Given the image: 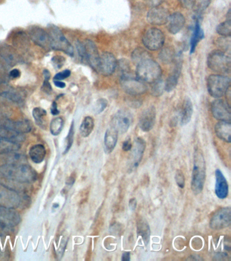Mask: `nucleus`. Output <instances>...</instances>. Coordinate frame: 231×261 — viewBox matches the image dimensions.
Segmentation results:
<instances>
[{"instance_id":"1","label":"nucleus","mask_w":231,"mask_h":261,"mask_svg":"<svg viewBox=\"0 0 231 261\" xmlns=\"http://www.w3.org/2000/svg\"><path fill=\"white\" fill-rule=\"evenodd\" d=\"M0 175L25 185L34 182L38 177L37 172L27 163L2 165Z\"/></svg>"},{"instance_id":"2","label":"nucleus","mask_w":231,"mask_h":261,"mask_svg":"<svg viewBox=\"0 0 231 261\" xmlns=\"http://www.w3.org/2000/svg\"><path fill=\"white\" fill-rule=\"evenodd\" d=\"M206 177L205 157L200 149H196L193 155V169L191 179V189L195 195L202 193Z\"/></svg>"},{"instance_id":"3","label":"nucleus","mask_w":231,"mask_h":261,"mask_svg":"<svg viewBox=\"0 0 231 261\" xmlns=\"http://www.w3.org/2000/svg\"><path fill=\"white\" fill-rule=\"evenodd\" d=\"M137 77L145 83L152 84L161 79V67L151 57L144 59L137 63Z\"/></svg>"},{"instance_id":"4","label":"nucleus","mask_w":231,"mask_h":261,"mask_svg":"<svg viewBox=\"0 0 231 261\" xmlns=\"http://www.w3.org/2000/svg\"><path fill=\"white\" fill-rule=\"evenodd\" d=\"M48 30L50 48L53 50L62 51L70 56H74V47L62 34L61 30L54 25H50Z\"/></svg>"},{"instance_id":"5","label":"nucleus","mask_w":231,"mask_h":261,"mask_svg":"<svg viewBox=\"0 0 231 261\" xmlns=\"http://www.w3.org/2000/svg\"><path fill=\"white\" fill-rule=\"evenodd\" d=\"M230 85V77L226 75H210L207 80L208 93L214 98H220L226 95Z\"/></svg>"},{"instance_id":"6","label":"nucleus","mask_w":231,"mask_h":261,"mask_svg":"<svg viewBox=\"0 0 231 261\" xmlns=\"http://www.w3.org/2000/svg\"><path fill=\"white\" fill-rule=\"evenodd\" d=\"M209 68L214 72L228 73L230 71V57L222 50H214L209 54L207 60Z\"/></svg>"},{"instance_id":"7","label":"nucleus","mask_w":231,"mask_h":261,"mask_svg":"<svg viewBox=\"0 0 231 261\" xmlns=\"http://www.w3.org/2000/svg\"><path fill=\"white\" fill-rule=\"evenodd\" d=\"M120 82L121 88L129 95L133 96L143 95L147 91V84L138 79L137 77H134L129 74L123 75Z\"/></svg>"},{"instance_id":"8","label":"nucleus","mask_w":231,"mask_h":261,"mask_svg":"<svg viewBox=\"0 0 231 261\" xmlns=\"http://www.w3.org/2000/svg\"><path fill=\"white\" fill-rule=\"evenodd\" d=\"M143 42L144 46L150 50H159L165 43V35L159 29L150 28L144 34Z\"/></svg>"},{"instance_id":"9","label":"nucleus","mask_w":231,"mask_h":261,"mask_svg":"<svg viewBox=\"0 0 231 261\" xmlns=\"http://www.w3.org/2000/svg\"><path fill=\"white\" fill-rule=\"evenodd\" d=\"M23 197L19 192L0 185V207L16 208L20 207Z\"/></svg>"},{"instance_id":"10","label":"nucleus","mask_w":231,"mask_h":261,"mask_svg":"<svg viewBox=\"0 0 231 261\" xmlns=\"http://www.w3.org/2000/svg\"><path fill=\"white\" fill-rule=\"evenodd\" d=\"M133 117L129 110L121 109L115 114L111 120V127L118 134H123L127 132L133 123Z\"/></svg>"},{"instance_id":"11","label":"nucleus","mask_w":231,"mask_h":261,"mask_svg":"<svg viewBox=\"0 0 231 261\" xmlns=\"http://www.w3.org/2000/svg\"><path fill=\"white\" fill-rule=\"evenodd\" d=\"M231 224V209L230 207H222L215 212L211 218L210 227L214 230H222L228 227Z\"/></svg>"},{"instance_id":"12","label":"nucleus","mask_w":231,"mask_h":261,"mask_svg":"<svg viewBox=\"0 0 231 261\" xmlns=\"http://www.w3.org/2000/svg\"><path fill=\"white\" fill-rule=\"evenodd\" d=\"M117 63L114 55L108 52L103 53L100 55L96 71L104 76H109L114 73Z\"/></svg>"},{"instance_id":"13","label":"nucleus","mask_w":231,"mask_h":261,"mask_svg":"<svg viewBox=\"0 0 231 261\" xmlns=\"http://www.w3.org/2000/svg\"><path fill=\"white\" fill-rule=\"evenodd\" d=\"M212 113L216 119L220 121L230 122V107L228 102L222 99H216L212 103Z\"/></svg>"},{"instance_id":"14","label":"nucleus","mask_w":231,"mask_h":261,"mask_svg":"<svg viewBox=\"0 0 231 261\" xmlns=\"http://www.w3.org/2000/svg\"><path fill=\"white\" fill-rule=\"evenodd\" d=\"M21 221L19 212L13 208L0 207V224L14 228Z\"/></svg>"},{"instance_id":"15","label":"nucleus","mask_w":231,"mask_h":261,"mask_svg":"<svg viewBox=\"0 0 231 261\" xmlns=\"http://www.w3.org/2000/svg\"><path fill=\"white\" fill-rule=\"evenodd\" d=\"M30 38L36 44L43 48H50L48 33L40 27H31L29 30Z\"/></svg>"},{"instance_id":"16","label":"nucleus","mask_w":231,"mask_h":261,"mask_svg":"<svg viewBox=\"0 0 231 261\" xmlns=\"http://www.w3.org/2000/svg\"><path fill=\"white\" fill-rule=\"evenodd\" d=\"M169 16L168 10L165 8L156 6L149 10L147 18L150 24L153 25H163L167 22Z\"/></svg>"},{"instance_id":"17","label":"nucleus","mask_w":231,"mask_h":261,"mask_svg":"<svg viewBox=\"0 0 231 261\" xmlns=\"http://www.w3.org/2000/svg\"><path fill=\"white\" fill-rule=\"evenodd\" d=\"M155 120L156 110L155 107L151 106L142 113L139 122V127L143 132H150L155 125Z\"/></svg>"},{"instance_id":"18","label":"nucleus","mask_w":231,"mask_h":261,"mask_svg":"<svg viewBox=\"0 0 231 261\" xmlns=\"http://www.w3.org/2000/svg\"><path fill=\"white\" fill-rule=\"evenodd\" d=\"M85 50V61L89 63V65L93 69L96 70L97 65H98L100 55H99L98 48L91 40H86L84 44Z\"/></svg>"},{"instance_id":"19","label":"nucleus","mask_w":231,"mask_h":261,"mask_svg":"<svg viewBox=\"0 0 231 261\" xmlns=\"http://www.w3.org/2000/svg\"><path fill=\"white\" fill-rule=\"evenodd\" d=\"M0 125L23 134H27L31 130V123L25 120H17V121L9 119L0 120Z\"/></svg>"},{"instance_id":"20","label":"nucleus","mask_w":231,"mask_h":261,"mask_svg":"<svg viewBox=\"0 0 231 261\" xmlns=\"http://www.w3.org/2000/svg\"><path fill=\"white\" fill-rule=\"evenodd\" d=\"M216 175V185H215V193L220 199H224L228 195V185L226 177H224L220 169L215 171Z\"/></svg>"},{"instance_id":"21","label":"nucleus","mask_w":231,"mask_h":261,"mask_svg":"<svg viewBox=\"0 0 231 261\" xmlns=\"http://www.w3.org/2000/svg\"><path fill=\"white\" fill-rule=\"evenodd\" d=\"M185 18L180 12H175L168 17L167 24L168 30L170 34H176L182 30L185 24Z\"/></svg>"},{"instance_id":"22","label":"nucleus","mask_w":231,"mask_h":261,"mask_svg":"<svg viewBox=\"0 0 231 261\" xmlns=\"http://www.w3.org/2000/svg\"><path fill=\"white\" fill-rule=\"evenodd\" d=\"M0 57L9 66H15L21 61V58H20L17 50L9 45H4L0 48Z\"/></svg>"},{"instance_id":"23","label":"nucleus","mask_w":231,"mask_h":261,"mask_svg":"<svg viewBox=\"0 0 231 261\" xmlns=\"http://www.w3.org/2000/svg\"><path fill=\"white\" fill-rule=\"evenodd\" d=\"M146 148L145 141L141 138H137L135 140V146L131 152V165L133 168H137L143 159L144 152Z\"/></svg>"},{"instance_id":"24","label":"nucleus","mask_w":231,"mask_h":261,"mask_svg":"<svg viewBox=\"0 0 231 261\" xmlns=\"http://www.w3.org/2000/svg\"><path fill=\"white\" fill-rule=\"evenodd\" d=\"M215 133L217 137L225 142H231L230 122L220 121L215 126Z\"/></svg>"},{"instance_id":"25","label":"nucleus","mask_w":231,"mask_h":261,"mask_svg":"<svg viewBox=\"0 0 231 261\" xmlns=\"http://www.w3.org/2000/svg\"><path fill=\"white\" fill-rule=\"evenodd\" d=\"M118 140V133L114 128L111 127L105 132L104 138V148L105 152L110 154L116 146Z\"/></svg>"},{"instance_id":"26","label":"nucleus","mask_w":231,"mask_h":261,"mask_svg":"<svg viewBox=\"0 0 231 261\" xmlns=\"http://www.w3.org/2000/svg\"><path fill=\"white\" fill-rule=\"evenodd\" d=\"M17 151L0 155V160L4 164H22L27 163V159L25 154H21Z\"/></svg>"},{"instance_id":"27","label":"nucleus","mask_w":231,"mask_h":261,"mask_svg":"<svg viewBox=\"0 0 231 261\" xmlns=\"http://www.w3.org/2000/svg\"><path fill=\"white\" fill-rule=\"evenodd\" d=\"M0 138L19 144L25 140V135L2 125H0Z\"/></svg>"},{"instance_id":"28","label":"nucleus","mask_w":231,"mask_h":261,"mask_svg":"<svg viewBox=\"0 0 231 261\" xmlns=\"http://www.w3.org/2000/svg\"><path fill=\"white\" fill-rule=\"evenodd\" d=\"M182 65L181 63L178 62L175 65V67L170 73L169 76L168 77L166 81L165 91L167 92H171L175 89L178 85V80H179L180 73H181Z\"/></svg>"},{"instance_id":"29","label":"nucleus","mask_w":231,"mask_h":261,"mask_svg":"<svg viewBox=\"0 0 231 261\" xmlns=\"http://www.w3.org/2000/svg\"><path fill=\"white\" fill-rule=\"evenodd\" d=\"M29 154L32 161L36 164L43 162L45 159L46 150L45 147L42 144H36L30 148Z\"/></svg>"},{"instance_id":"30","label":"nucleus","mask_w":231,"mask_h":261,"mask_svg":"<svg viewBox=\"0 0 231 261\" xmlns=\"http://www.w3.org/2000/svg\"><path fill=\"white\" fill-rule=\"evenodd\" d=\"M193 106L189 97H186L182 105L181 113V125L187 124L191 120Z\"/></svg>"},{"instance_id":"31","label":"nucleus","mask_w":231,"mask_h":261,"mask_svg":"<svg viewBox=\"0 0 231 261\" xmlns=\"http://www.w3.org/2000/svg\"><path fill=\"white\" fill-rule=\"evenodd\" d=\"M204 32L202 28H201L200 20L197 19L196 20L191 40H190V54L194 52L198 43L204 38Z\"/></svg>"},{"instance_id":"32","label":"nucleus","mask_w":231,"mask_h":261,"mask_svg":"<svg viewBox=\"0 0 231 261\" xmlns=\"http://www.w3.org/2000/svg\"><path fill=\"white\" fill-rule=\"evenodd\" d=\"M138 236H141L146 245L149 244L151 230L148 222L143 218H140L137 222Z\"/></svg>"},{"instance_id":"33","label":"nucleus","mask_w":231,"mask_h":261,"mask_svg":"<svg viewBox=\"0 0 231 261\" xmlns=\"http://www.w3.org/2000/svg\"><path fill=\"white\" fill-rule=\"evenodd\" d=\"M94 127V121L92 117L91 116H86L83 120L82 124L80 127V132L81 136L84 138H87L92 132Z\"/></svg>"},{"instance_id":"34","label":"nucleus","mask_w":231,"mask_h":261,"mask_svg":"<svg viewBox=\"0 0 231 261\" xmlns=\"http://www.w3.org/2000/svg\"><path fill=\"white\" fill-rule=\"evenodd\" d=\"M1 95L3 97L7 98V99L17 103L20 104L23 102V93H22L21 91H18L17 89H13V88L3 92Z\"/></svg>"},{"instance_id":"35","label":"nucleus","mask_w":231,"mask_h":261,"mask_svg":"<svg viewBox=\"0 0 231 261\" xmlns=\"http://www.w3.org/2000/svg\"><path fill=\"white\" fill-rule=\"evenodd\" d=\"M21 145L0 138V155L19 150Z\"/></svg>"},{"instance_id":"36","label":"nucleus","mask_w":231,"mask_h":261,"mask_svg":"<svg viewBox=\"0 0 231 261\" xmlns=\"http://www.w3.org/2000/svg\"><path fill=\"white\" fill-rule=\"evenodd\" d=\"M33 116L34 119L36 120V123L38 126H41V127L44 128H46V123H47V120H46V117H47V112L43 108H36L33 110Z\"/></svg>"},{"instance_id":"37","label":"nucleus","mask_w":231,"mask_h":261,"mask_svg":"<svg viewBox=\"0 0 231 261\" xmlns=\"http://www.w3.org/2000/svg\"><path fill=\"white\" fill-rule=\"evenodd\" d=\"M175 57V52L171 47H166V48L162 49L159 55L160 60L166 64H170L173 62Z\"/></svg>"},{"instance_id":"38","label":"nucleus","mask_w":231,"mask_h":261,"mask_svg":"<svg viewBox=\"0 0 231 261\" xmlns=\"http://www.w3.org/2000/svg\"><path fill=\"white\" fill-rule=\"evenodd\" d=\"M64 126V120L61 117L52 119L50 124V130L53 136H58L61 133Z\"/></svg>"},{"instance_id":"39","label":"nucleus","mask_w":231,"mask_h":261,"mask_svg":"<svg viewBox=\"0 0 231 261\" xmlns=\"http://www.w3.org/2000/svg\"><path fill=\"white\" fill-rule=\"evenodd\" d=\"M216 32L219 35L223 37L229 38L231 36V22L230 19H227L226 21L221 22L216 28Z\"/></svg>"},{"instance_id":"40","label":"nucleus","mask_w":231,"mask_h":261,"mask_svg":"<svg viewBox=\"0 0 231 261\" xmlns=\"http://www.w3.org/2000/svg\"><path fill=\"white\" fill-rule=\"evenodd\" d=\"M9 66L3 59L0 57V83H7L9 81Z\"/></svg>"},{"instance_id":"41","label":"nucleus","mask_w":231,"mask_h":261,"mask_svg":"<svg viewBox=\"0 0 231 261\" xmlns=\"http://www.w3.org/2000/svg\"><path fill=\"white\" fill-rule=\"evenodd\" d=\"M131 57H133L134 62H135L137 64L144 60V59L151 58L149 53L141 48L136 49L133 53Z\"/></svg>"},{"instance_id":"42","label":"nucleus","mask_w":231,"mask_h":261,"mask_svg":"<svg viewBox=\"0 0 231 261\" xmlns=\"http://www.w3.org/2000/svg\"><path fill=\"white\" fill-rule=\"evenodd\" d=\"M151 94L155 97H159L163 93L164 90H165V83L161 79L155 81V83H152Z\"/></svg>"},{"instance_id":"43","label":"nucleus","mask_w":231,"mask_h":261,"mask_svg":"<svg viewBox=\"0 0 231 261\" xmlns=\"http://www.w3.org/2000/svg\"><path fill=\"white\" fill-rule=\"evenodd\" d=\"M212 0H197L194 6H196V12L197 14V19L200 20V16L203 12L208 8V6L212 3Z\"/></svg>"},{"instance_id":"44","label":"nucleus","mask_w":231,"mask_h":261,"mask_svg":"<svg viewBox=\"0 0 231 261\" xmlns=\"http://www.w3.org/2000/svg\"><path fill=\"white\" fill-rule=\"evenodd\" d=\"M74 122H73L72 125H71L70 132L68 136L66 138V148L64 151V154L68 153V151L70 150L71 147L72 146L73 142H74Z\"/></svg>"},{"instance_id":"45","label":"nucleus","mask_w":231,"mask_h":261,"mask_svg":"<svg viewBox=\"0 0 231 261\" xmlns=\"http://www.w3.org/2000/svg\"><path fill=\"white\" fill-rule=\"evenodd\" d=\"M108 106V101L104 98L97 100L94 106V112L96 114L102 113Z\"/></svg>"},{"instance_id":"46","label":"nucleus","mask_w":231,"mask_h":261,"mask_svg":"<svg viewBox=\"0 0 231 261\" xmlns=\"http://www.w3.org/2000/svg\"><path fill=\"white\" fill-rule=\"evenodd\" d=\"M175 179L178 187L181 188V189H184V185H185V178H184V174L182 171L178 170L176 171Z\"/></svg>"},{"instance_id":"47","label":"nucleus","mask_w":231,"mask_h":261,"mask_svg":"<svg viewBox=\"0 0 231 261\" xmlns=\"http://www.w3.org/2000/svg\"><path fill=\"white\" fill-rule=\"evenodd\" d=\"M52 62L53 63L54 67L57 69H60L61 68L64 63V58L62 56L54 57L52 59Z\"/></svg>"},{"instance_id":"48","label":"nucleus","mask_w":231,"mask_h":261,"mask_svg":"<svg viewBox=\"0 0 231 261\" xmlns=\"http://www.w3.org/2000/svg\"><path fill=\"white\" fill-rule=\"evenodd\" d=\"M71 75V71L70 69H65V70L56 73L54 77V81H62V80L68 79Z\"/></svg>"},{"instance_id":"49","label":"nucleus","mask_w":231,"mask_h":261,"mask_svg":"<svg viewBox=\"0 0 231 261\" xmlns=\"http://www.w3.org/2000/svg\"><path fill=\"white\" fill-rule=\"evenodd\" d=\"M178 1L184 8L188 9L193 8L196 2V0H178Z\"/></svg>"},{"instance_id":"50","label":"nucleus","mask_w":231,"mask_h":261,"mask_svg":"<svg viewBox=\"0 0 231 261\" xmlns=\"http://www.w3.org/2000/svg\"><path fill=\"white\" fill-rule=\"evenodd\" d=\"M131 148H133V143H131L130 139H127L123 143L122 150L125 152H128Z\"/></svg>"},{"instance_id":"51","label":"nucleus","mask_w":231,"mask_h":261,"mask_svg":"<svg viewBox=\"0 0 231 261\" xmlns=\"http://www.w3.org/2000/svg\"><path fill=\"white\" fill-rule=\"evenodd\" d=\"M12 228H13L7 227V226L0 224V236H6L9 234L12 230Z\"/></svg>"},{"instance_id":"52","label":"nucleus","mask_w":231,"mask_h":261,"mask_svg":"<svg viewBox=\"0 0 231 261\" xmlns=\"http://www.w3.org/2000/svg\"><path fill=\"white\" fill-rule=\"evenodd\" d=\"M42 90H43V91L46 93H51L52 91V87L47 80H45V81H44L43 86H42Z\"/></svg>"},{"instance_id":"53","label":"nucleus","mask_w":231,"mask_h":261,"mask_svg":"<svg viewBox=\"0 0 231 261\" xmlns=\"http://www.w3.org/2000/svg\"><path fill=\"white\" fill-rule=\"evenodd\" d=\"M10 77L12 79H19L21 76V71L17 69H14L9 72Z\"/></svg>"},{"instance_id":"54","label":"nucleus","mask_w":231,"mask_h":261,"mask_svg":"<svg viewBox=\"0 0 231 261\" xmlns=\"http://www.w3.org/2000/svg\"><path fill=\"white\" fill-rule=\"evenodd\" d=\"M148 4L152 8L159 6L164 2V0H147Z\"/></svg>"},{"instance_id":"55","label":"nucleus","mask_w":231,"mask_h":261,"mask_svg":"<svg viewBox=\"0 0 231 261\" xmlns=\"http://www.w3.org/2000/svg\"><path fill=\"white\" fill-rule=\"evenodd\" d=\"M51 113L52 114V115L54 116L58 115V114L60 113V111L57 108V104H56V102H53V103H52L51 107Z\"/></svg>"},{"instance_id":"56","label":"nucleus","mask_w":231,"mask_h":261,"mask_svg":"<svg viewBox=\"0 0 231 261\" xmlns=\"http://www.w3.org/2000/svg\"><path fill=\"white\" fill-rule=\"evenodd\" d=\"M137 200L135 199V198H133V199H131L130 200H129V208H130L131 210H133V211H134V210H135L136 208H137Z\"/></svg>"},{"instance_id":"57","label":"nucleus","mask_w":231,"mask_h":261,"mask_svg":"<svg viewBox=\"0 0 231 261\" xmlns=\"http://www.w3.org/2000/svg\"><path fill=\"white\" fill-rule=\"evenodd\" d=\"M54 83L56 87L58 88H61V89H63V88L65 87L66 84L63 83V82H61L60 81H54Z\"/></svg>"},{"instance_id":"58","label":"nucleus","mask_w":231,"mask_h":261,"mask_svg":"<svg viewBox=\"0 0 231 261\" xmlns=\"http://www.w3.org/2000/svg\"><path fill=\"white\" fill-rule=\"evenodd\" d=\"M121 260L123 261H128L130 260V253L127 252L123 253L122 256H121Z\"/></svg>"},{"instance_id":"59","label":"nucleus","mask_w":231,"mask_h":261,"mask_svg":"<svg viewBox=\"0 0 231 261\" xmlns=\"http://www.w3.org/2000/svg\"><path fill=\"white\" fill-rule=\"evenodd\" d=\"M44 79H45V80H47V81H49V79H50V73L49 71L47 70V69H44Z\"/></svg>"}]
</instances>
